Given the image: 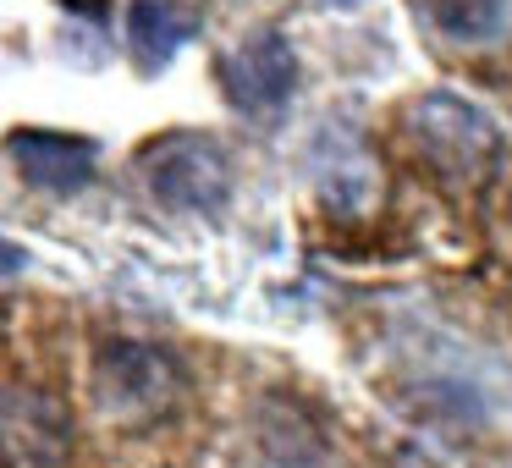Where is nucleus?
Segmentation results:
<instances>
[{"label": "nucleus", "mask_w": 512, "mask_h": 468, "mask_svg": "<svg viewBox=\"0 0 512 468\" xmlns=\"http://www.w3.org/2000/svg\"><path fill=\"white\" fill-rule=\"evenodd\" d=\"M138 177L166 210L215 215L232 199V160H226L221 138L210 133H166L155 144H144Z\"/></svg>", "instance_id": "3"}, {"label": "nucleus", "mask_w": 512, "mask_h": 468, "mask_svg": "<svg viewBox=\"0 0 512 468\" xmlns=\"http://www.w3.org/2000/svg\"><path fill=\"white\" fill-rule=\"evenodd\" d=\"M402 127H408L413 149L457 182H479L501 160V127L463 94H419L402 116Z\"/></svg>", "instance_id": "2"}, {"label": "nucleus", "mask_w": 512, "mask_h": 468, "mask_svg": "<svg viewBox=\"0 0 512 468\" xmlns=\"http://www.w3.org/2000/svg\"><path fill=\"white\" fill-rule=\"evenodd\" d=\"M424 23L446 39H463V45H485L501 34V17L507 6L501 0H419Z\"/></svg>", "instance_id": "8"}, {"label": "nucleus", "mask_w": 512, "mask_h": 468, "mask_svg": "<svg viewBox=\"0 0 512 468\" xmlns=\"http://www.w3.org/2000/svg\"><path fill=\"white\" fill-rule=\"evenodd\" d=\"M221 89L237 111L259 116V122L287 111L292 89H298V56H292L287 34L259 28V34H248L237 50H226L221 56Z\"/></svg>", "instance_id": "5"}, {"label": "nucleus", "mask_w": 512, "mask_h": 468, "mask_svg": "<svg viewBox=\"0 0 512 468\" xmlns=\"http://www.w3.org/2000/svg\"><path fill=\"white\" fill-rule=\"evenodd\" d=\"M78 424L45 386H0V468H67Z\"/></svg>", "instance_id": "4"}, {"label": "nucleus", "mask_w": 512, "mask_h": 468, "mask_svg": "<svg viewBox=\"0 0 512 468\" xmlns=\"http://www.w3.org/2000/svg\"><path fill=\"white\" fill-rule=\"evenodd\" d=\"M188 39H193V23L171 0H133V12H127V50H133V61L144 72L171 67Z\"/></svg>", "instance_id": "7"}, {"label": "nucleus", "mask_w": 512, "mask_h": 468, "mask_svg": "<svg viewBox=\"0 0 512 468\" xmlns=\"http://www.w3.org/2000/svg\"><path fill=\"white\" fill-rule=\"evenodd\" d=\"M6 155L23 171V182H34L39 193H78L94 182V160L100 149L89 138L72 133H45V127H23V133L6 138Z\"/></svg>", "instance_id": "6"}, {"label": "nucleus", "mask_w": 512, "mask_h": 468, "mask_svg": "<svg viewBox=\"0 0 512 468\" xmlns=\"http://www.w3.org/2000/svg\"><path fill=\"white\" fill-rule=\"evenodd\" d=\"M182 386H188V375H182L177 353L160 347V342L111 336V342H100V353H94V402L122 424H144V419L171 413L182 397Z\"/></svg>", "instance_id": "1"}, {"label": "nucleus", "mask_w": 512, "mask_h": 468, "mask_svg": "<svg viewBox=\"0 0 512 468\" xmlns=\"http://www.w3.org/2000/svg\"><path fill=\"white\" fill-rule=\"evenodd\" d=\"M23 265H28V254H23L17 243H6V237H0V281H6V276H17Z\"/></svg>", "instance_id": "9"}]
</instances>
